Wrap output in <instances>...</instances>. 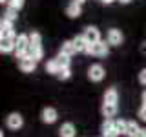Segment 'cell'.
Wrapping results in <instances>:
<instances>
[{
	"mask_svg": "<svg viewBox=\"0 0 146 137\" xmlns=\"http://www.w3.org/2000/svg\"><path fill=\"white\" fill-rule=\"evenodd\" d=\"M17 18H18V11H17V9H13V7H7V9H6V13H4V20L13 22V24H15Z\"/></svg>",
	"mask_w": 146,
	"mask_h": 137,
	"instance_id": "obj_20",
	"label": "cell"
},
{
	"mask_svg": "<svg viewBox=\"0 0 146 137\" xmlns=\"http://www.w3.org/2000/svg\"><path fill=\"white\" fill-rule=\"evenodd\" d=\"M58 70H60V64H58L57 59H49L48 62H46V71L51 73V75H57Z\"/></svg>",
	"mask_w": 146,
	"mask_h": 137,
	"instance_id": "obj_18",
	"label": "cell"
},
{
	"mask_svg": "<svg viewBox=\"0 0 146 137\" xmlns=\"http://www.w3.org/2000/svg\"><path fill=\"white\" fill-rule=\"evenodd\" d=\"M57 61H58V64H60V68H70L71 57H68V55H64V53H58L57 55Z\"/></svg>",
	"mask_w": 146,
	"mask_h": 137,
	"instance_id": "obj_24",
	"label": "cell"
},
{
	"mask_svg": "<svg viewBox=\"0 0 146 137\" xmlns=\"http://www.w3.org/2000/svg\"><path fill=\"white\" fill-rule=\"evenodd\" d=\"M9 37H15L13 22H7L2 18V22H0V39H9Z\"/></svg>",
	"mask_w": 146,
	"mask_h": 137,
	"instance_id": "obj_11",
	"label": "cell"
},
{
	"mask_svg": "<svg viewBox=\"0 0 146 137\" xmlns=\"http://www.w3.org/2000/svg\"><path fill=\"white\" fill-rule=\"evenodd\" d=\"M29 49H31V40H29V35L20 33V35L17 37V49H15L17 59H20V57H24V55H27V53H29Z\"/></svg>",
	"mask_w": 146,
	"mask_h": 137,
	"instance_id": "obj_1",
	"label": "cell"
},
{
	"mask_svg": "<svg viewBox=\"0 0 146 137\" xmlns=\"http://www.w3.org/2000/svg\"><path fill=\"white\" fill-rule=\"evenodd\" d=\"M58 135L60 137H75L77 135V128L73 122H62V126L58 128Z\"/></svg>",
	"mask_w": 146,
	"mask_h": 137,
	"instance_id": "obj_13",
	"label": "cell"
},
{
	"mask_svg": "<svg viewBox=\"0 0 146 137\" xmlns=\"http://www.w3.org/2000/svg\"><path fill=\"white\" fill-rule=\"evenodd\" d=\"M100 2H102V4H106V6H110V4H113L115 0H100Z\"/></svg>",
	"mask_w": 146,
	"mask_h": 137,
	"instance_id": "obj_32",
	"label": "cell"
},
{
	"mask_svg": "<svg viewBox=\"0 0 146 137\" xmlns=\"http://www.w3.org/2000/svg\"><path fill=\"white\" fill-rule=\"evenodd\" d=\"M100 112H102V115L106 119H113L117 115V104H111V102H104L102 108H100Z\"/></svg>",
	"mask_w": 146,
	"mask_h": 137,
	"instance_id": "obj_15",
	"label": "cell"
},
{
	"mask_svg": "<svg viewBox=\"0 0 146 137\" xmlns=\"http://www.w3.org/2000/svg\"><path fill=\"white\" fill-rule=\"evenodd\" d=\"M86 53L93 55V57H106L110 53V44L104 42V40H99V42H95V44H90V48H88Z\"/></svg>",
	"mask_w": 146,
	"mask_h": 137,
	"instance_id": "obj_2",
	"label": "cell"
},
{
	"mask_svg": "<svg viewBox=\"0 0 146 137\" xmlns=\"http://www.w3.org/2000/svg\"><path fill=\"white\" fill-rule=\"evenodd\" d=\"M137 115H139V119H141V121H144V122H146V104H143V106L139 108Z\"/></svg>",
	"mask_w": 146,
	"mask_h": 137,
	"instance_id": "obj_27",
	"label": "cell"
},
{
	"mask_svg": "<svg viewBox=\"0 0 146 137\" xmlns=\"http://www.w3.org/2000/svg\"><path fill=\"white\" fill-rule=\"evenodd\" d=\"M73 46H75L77 53H86L90 48V42L84 39V35H77L75 39H73Z\"/></svg>",
	"mask_w": 146,
	"mask_h": 137,
	"instance_id": "obj_14",
	"label": "cell"
},
{
	"mask_svg": "<svg viewBox=\"0 0 146 137\" xmlns=\"http://www.w3.org/2000/svg\"><path fill=\"white\" fill-rule=\"evenodd\" d=\"M139 82L143 86H146V68H143V70L139 71Z\"/></svg>",
	"mask_w": 146,
	"mask_h": 137,
	"instance_id": "obj_28",
	"label": "cell"
},
{
	"mask_svg": "<svg viewBox=\"0 0 146 137\" xmlns=\"http://www.w3.org/2000/svg\"><path fill=\"white\" fill-rule=\"evenodd\" d=\"M100 132H102V137H117L119 135L113 119H106V121L102 122V126H100Z\"/></svg>",
	"mask_w": 146,
	"mask_h": 137,
	"instance_id": "obj_8",
	"label": "cell"
},
{
	"mask_svg": "<svg viewBox=\"0 0 146 137\" xmlns=\"http://www.w3.org/2000/svg\"><path fill=\"white\" fill-rule=\"evenodd\" d=\"M6 126L9 128V130H15V132L20 130V128L24 126V117H22L18 112H11L6 117Z\"/></svg>",
	"mask_w": 146,
	"mask_h": 137,
	"instance_id": "obj_4",
	"label": "cell"
},
{
	"mask_svg": "<svg viewBox=\"0 0 146 137\" xmlns=\"http://www.w3.org/2000/svg\"><path fill=\"white\" fill-rule=\"evenodd\" d=\"M104 77H106V70L102 64H91L88 68V79L91 82H100Z\"/></svg>",
	"mask_w": 146,
	"mask_h": 137,
	"instance_id": "obj_3",
	"label": "cell"
},
{
	"mask_svg": "<svg viewBox=\"0 0 146 137\" xmlns=\"http://www.w3.org/2000/svg\"><path fill=\"white\" fill-rule=\"evenodd\" d=\"M15 49H17V37L0 39V51L2 53H13Z\"/></svg>",
	"mask_w": 146,
	"mask_h": 137,
	"instance_id": "obj_9",
	"label": "cell"
},
{
	"mask_svg": "<svg viewBox=\"0 0 146 137\" xmlns=\"http://www.w3.org/2000/svg\"><path fill=\"white\" fill-rule=\"evenodd\" d=\"M117 2H121V4H128V2H131V0H117Z\"/></svg>",
	"mask_w": 146,
	"mask_h": 137,
	"instance_id": "obj_33",
	"label": "cell"
},
{
	"mask_svg": "<svg viewBox=\"0 0 146 137\" xmlns=\"http://www.w3.org/2000/svg\"><path fill=\"white\" fill-rule=\"evenodd\" d=\"M122 40H124V35H122L121 29H117V27H111V29L108 31L106 35V42L110 46H121Z\"/></svg>",
	"mask_w": 146,
	"mask_h": 137,
	"instance_id": "obj_7",
	"label": "cell"
},
{
	"mask_svg": "<svg viewBox=\"0 0 146 137\" xmlns=\"http://www.w3.org/2000/svg\"><path fill=\"white\" fill-rule=\"evenodd\" d=\"M24 2H26V0H9L7 7H13V9H17V11H18V9L24 7Z\"/></svg>",
	"mask_w": 146,
	"mask_h": 137,
	"instance_id": "obj_26",
	"label": "cell"
},
{
	"mask_svg": "<svg viewBox=\"0 0 146 137\" xmlns=\"http://www.w3.org/2000/svg\"><path fill=\"white\" fill-rule=\"evenodd\" d=\"M60 53L68 55V57H73V55L77 53L75 46H73V40H64V42H62V46H60Z\"/></svg>",
	"mask_w": 146,
	"mask_h": 137,
	"instance_id": "obj_16",
	"label": "cell"
},
{
	"mask_svg": "<svg viewBox=\"0 0 146 137\" xmlns=\"http://www.w3.org/2000/svg\"><path fill=\"white\" fill-rule=\"evenodd\" d=\"M0 2H2V4H7V2H9V0H0Z\"/></svg>",
	"mask_w": 146,
	"mask_h": 137,
	"instance_id": "obj_35",
	"label": "cell"
},
{
	"mask_svg": "<svg viewBox=\"0 0 146 137\" xmlns=\"http://www.w3.org/2000/svg\"><path fill=\"white\" fill-rule=\"evenodd\" d=\"M29 55L35 59L36 62H38L40 59H44V49H42V48H31V49H29Z\"/></svg>",
	"mask_w": 146,
	"mask_h": 137,
	"instance_id": "obj_25",
	"label": "cell"
},
{
	"mask_svg": "<svg viewBox=\"0 0 146 137\" xmlns=\"http://www.w3.org/2000/svg\"><path fill=\"white\" fill-rule=\"evenodd\" d=\"M133 137H146V128H144V130H139Z\"/></svg>",
	"mask_w": 146,
	"mask_h": 137,
	"instance_id": "obj_29",
	"label": "cell"
},
{
	"mask_svg": "<svg viewBox=\"0 0 146 137\" xmlns=\"http://www.w3.org/2000/svg\"><path fill=\"white\" fill-rule=\"evenodd\" d=\"M141 53H143V55H146V42H143V44H141Z\"/></svg>",
	"mask_w": 146,
	"mask_h": 137,
	"instance_id": "obj_30",
	"label": "cell"
},
{
	"mask_svg": "<svg viewBox=\"0 0 146 137\" xmlns=\"http://www.w3.org/2000/svg\"><path fill=\"white\" fill-rule=\"evenodd\" d=\"M126 126H128V121H124V119H117L115 121V128L119 135H126Z\"/></svg>",
	"mask_w": 146,
	"mask_h": 137,
	"instance_id": "obj_23",
	"label": "cell"
},
{
	"mask_svg": "<svg viewBox=\"0 0 146 137\" xmlns=\"http://www.w3.org/2000/svg\"><path fill=\"white\" fill-rule=\"evenodd\" d=\"M18 68H20L24 73H33L36 70V61L27 53V55H24V57L18 59Z\"/></svg>",
	"mask_w": 146,
	"mask_h": 137,
	"instance_id": "obj_5",
	"label": "cell"
},
{
	"mask_svg": "<svg viewBox=\"0 0 146 137\" xmlns=\"http://www.w3.org/2000/svg\"><path fill=\"white\" fill-rule=\"evenodd\" d=\"M29 40H31V48H42V35L38 31H31Z\"/></svg>",
	"mask_w": 146,
	"mask_h": 137,
	"instance_id": "obj_19",
	"label": "cell"
},
{
	"mask_svg": "<svg viewBox=\"0 0 146 137\" xmlns=\"http://www.w3.org/2000/svg\"><path fill=\"white\" fill-rule=\"evenodd\" d=\"M141 100H143V104H146V90L143 91V95H141Z\"/></svg>",
	"mask_w": 146,
	"mask_h": 137,
	"instance_id": "obj_31",
	"label": "cell"
},
{
	"mask_svg": "<svg viewBox=\"0 0 146 137\" xmlns=\"http://www.w3.org/2000/svg\"><path fill=\"white\" fill-rule=\"evenodd\" d=\"M82 35H84V39L88 40L90 44H95V42H99V40H100V31L95 26H88Z\"/></svg>",
	"mask_w": 146,
	"mask_h": 137,
	"instance_id": "obj_10",
	"label": "cell"
},
{
	"mask_svg": "<svg viewBox=\"0 0 146 137\" xmlns=\"http://www.w3.org/2000/svg\"><path fill=\"white\" fill-rule=\"evenodd\" d=\"M66 15L70 17V18H79L80 15H82V4H79V2H70L68 4V7H66Z\"/></svg>",
	"mask_w": 146,
	"mask_h": 137,
	"instance_id": "obj_12",
	"label": "cell"
},
{
	"mask_svg": "<svg viewBox=\"0 0 146 137\" xmlns=\"http://www.w3.org/2000/svg\"><path fill=\"white\" fill-rule=\"evenodd\" d=\"M75 2H79V4H84V2H86V0H75Z\"/></svg>",
	"mask_w": 146,
	"mask_h": 137,
	"instance_id": "obj_34",
	"label": "cell"
},
{
	"mask_svg": "<svg viewBox=\"0 0 146 137\" xmlns=\"http://www.w3.org/2000/svg\"><path fill=\"white\" fill-rule=\"evenodd\" d=\"M40 119H42V122H46V124H53L58 119V112L51 106H46V108H42V112H40Z\"/></svg>",
	"mask_w": 146,
	"mask_h": 137,
	"instance_id": "obj_6",
	"label": "cell"
},
{
	"mask_svg": "<svg viewBox=\"0 0 146 137\" xmlns=\"http://www.w3.org/2000/svg\"><path fill=\"white\" fill-rule=\"evenodd\" d=\"M57 79H60V80H68V79H71V68H60L58 70L57 75Z\"/></svg>",
	"mask_w": 146,
	"mask_h": 137,
	"instance_id": "obj_22",
	"label": "cell"
},
{
	"mask_svg": "<svg viewBox=\"0 0 146 137\" xmlns=\"http://www.w3.org/2000/svg\"><path fill=\"white\" fill-rule=\"evenodd\" d=\"M139 130L141 128H139V124H137L135 121H128V126H126V135L128 137H133Z\"/></svg>",
	"mask_w": 146,
	"mask_h": 137,
	"instance_id": "obj_21",
	"label": "cell"
},
{
	"mask_svg": "<svg viewBox=\"0 0 146 137\" xmlns=\"http://www.w3.org/2000/svg\"><path fill=\"white\" fill-rule=\"evenodd\" d=\"M119 100V91L115 88H108L106 93H104V102H111V104H117Z\"/></svg>",
	"mask_w": 146,
	"mask_h": 137,
	"instance_id": "obj_17",
	"label": "cell"
}]
</instances>
